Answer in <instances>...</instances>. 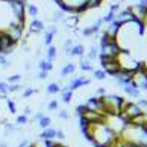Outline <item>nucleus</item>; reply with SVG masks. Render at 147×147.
Returning <instances> with one entry per match:
<instances>
[{"instance_id":"56","label":"nucleus","mask_w":147,"mask_h":147,"mask_svg":"<svg viewBox=\"0 0 147 147\" xmlns=\"http://www.w3.org/2000/svg\"><path fill=\"white\" fill-rule=\"evenodd\" d=\"M53 147H67V146H62V144H59V143H58V144L55 143V146H53Z\"/></svg>"},{"instance_id":"15","label":"nucleus","mask_w":147,"mask_h":147,"mask_svg":"<svg viewBox=\"0 0 147 147\" xmlns=\"http://www.w3.org/2000/svg\"><path fill=\"white\" fill-rule=\"evenodd\" d=\"M64 23H65V28H67V29L76 28V24L79 23V17H78V15H74V14H71L70 17H64Z\"/></svg>"},{"instance_id":"8","label":"nucleus","mask_w":147,"mask_h":147,"mask_svg":"<svg viewBox=\"0 0 147 147\" xmlns=\"http://www.w3.org/2000/svg\"><path fill=\"white\" fill-rule=\"evenodd\" d=\"M130 126H135V127H143L144 124H147V114L146 112H140L138 115H135L129 120V123Z\"/></svg>"},{"instance_id":"55","label":"nucleus","mask_w":147,"mask_h":147,"mask_svg":"<svg viewBox=\"0 0 147 147\" xmlns=\"http://www.w3.org/2000/svg\"><path fill=\"white\" fill-rule=\"evenodd\" d=\"M0 147H8V144L5 141H0Z\"/></svg>"},{"instance_id":"40","label":"nucleus","mask_w":147,"mask_h":147,"mask_svg":"<svg viewBox=\"0 0 147 147\" xmlns=\"http://www.w3.org/2000/svg\"><path fill=\"white\" fill-rule=\"evenodd\" d=\"M0 94H8V84L6 82H0Z\"/></svg>"},{"instance_id":"11","label":"nucleus","mask_w":147,"mask_h":147,"mask_svg":"<svg viewBox=\"0 0 147 147\" xmlns=\"http://www.w3.org/2000/svg\"><path fill=\"white\" fill-rule=\"evenodd\" d=\"M62 2L67 5L70 9H71V14H73L74 9H78L80 6H85L86 8V0H62Z\"/></svg>"},{"instance_id":"9","label":"nucleus","mask_w":147,"mask_h":147,"mask_svg":"<svg viewBox=\"0 0 147 147\" xmlns=\"http://www.w3.org/2000/svg\"><path fill=\"white\" fill-rule=\"evenodd\" d=\"M58 34V28L55 24H52L50 28H49L46 30V35H44V44L49 47V46H52V42H53V38H55V35Z\"/></svg>"},{"instance_id":"13","label":"nucleus","mask_w":147,"mask_h":147,"mask_svg":"<svg viewBox=\"0 0 147 147\" xmlns=\"http://www.w3.org/2000/svg\"><path fill=\"white\" fill-rule=\"evenodd\" d=\"M29 29H30V34H40V32L44 30V23H42L41 20H38V18H34Z\"/></svg>"},{"instance_id":"45","label":"nucleus","mask_w":147,"mask_h":147,"mask_svg":"<svg viewBox=\"0 0 147 147\" xmlns=\"http://www.w3.org/2000/svg\"><path fill=\"white\" fill-rule=\"evenodd\" d=\"M118 9H120V2H118V3H111L109 11H112V12H117Z\"/></svg>"},{"instance_id":"29","label":"nucleus","mask_w":147,"mask_h":147,"mask_svg":"<svg viewBox=\"0 0 147 147\" xmlns=\"http://www.w3.org/2000/svg\"><path fill=\"white\" fill-rule=\"evenodd\" d=\"M9 65H11V62H9L8 56H5V55H2V53H0V68L6 70V68H9Z\"/></svg>"},{"instance_id":"46","label":"nucleus","mask_w":147,"mask_h":147,"mask_svg":"<svg viewBox=\"0 0 147 147\" xmlns=\"http://www.w3.org/2000/svg\"><path fill=\"white\" fill-rule=\"evenodd\" d=\"M44 141V147H53L55 146V141L53 140H42Z\"/></svg>"},{"instance_id":"16","label":"nucleus","mask_w":147,"mask_h":147,"mask_svg":"<svg viewBox=\"0 0 147 147\" xmlns=\"http://www.w3.org/2000/svg\"><path fill=\"white\" fill-rule=\"evenodd\" d=\"M74 70H76V65L73 62H67L61 70V78H68L70 74L74 73Z\"/></svg>"},{"instance_id":"43","label":"nucleus","mask_w":147,"mask_h":147,"mask_svg":"<svg viewBox=\"0 0 147 147\" xmlns=\"http://www.w3.org/2000/svg\"><path fill=\"white\" fill-rule=\"evenodd\" d=\"M56 138L58 140H65V134H64V130L62 129H59V130H56Z\"/></svg>"},{"instance_id":"54","label":"nucleus","mask_w":147,"mask_h":147,"mask_svg":"<svg viewBox=\"0 0 147 147\" xmlns=\"http://www.w3.org/2000/svg\"><path fill=\"white\" fill-rule=\"evenodd\" d=\"M138 3H140V5H143V6H146V8H147V0H138Z\"/></svg>"},{"instance_id":"38","label":"nucleus","mask_w":147,"mask_h":147,"mask_svg":"<svg viewBox=\"0 0 147 147\" xmlns=\"http://www.w3.org/2000/svg\"><path fill=\"white\" fill-rule=\"evenodd\" d=\"M94 35V32H92V29L90 28V26H86V28H84V30H82V36H85V38H90V36H92Z\"/></svg>"},{"instance_id":"18","label":"nucleus","mask_w":147,"mask_h":147,"mask_svg":"<svg viewBox=\"0 0 147 147\" xmlns=\"http://www.w3.org/2000/svg\"><path fill=\"white\" fill-rule=\"evenodd\" d=\"M85 49L82 44H73V47L70 49V55L71 56H84Z\"/></svg>"},{"instance_id":"20","label":"nucleus","mask_w":147,"mask_h":147,"mask_svg":"<svg viewBox=\"0 0 147 147\" xmlns=\"http://www.w3.org/2000/svg\"><path fill=\"white\" fill-rule=\"evenodd\" d=\"M38 67H40L41 71H50V70L53 68V62L44 58V59H41V61L38 62Z\"/></svg>"},{"instance_id":"21","label":"nucleus","mask_w":147,"mask_h":147,"mask_svg":"<svg viewBox=\"0 0 147 147\" xmlns=\"http://www.w3.org/2000/svg\"><path fill=\"white\" fill-rule=\"evenodd\" d=\"M61 88H62V86L59 85V84L52 82V84H49L46 86V91L49 92V94H58V92H61Z\"/></svg>"},{"instance_id":"35","label":"nucleus","mask_w":147,"mask_h":147,"mask_svg":"<svg viewBox=\"0 0 147 147\" xmlns=\"http://www.w3.org/2000/svg\"><path fill=\"white\" fill-rule=\"evenodd\" d=\"M86 111H88V108H86L85 105H78V108H76V114H78L79 117H82Z\"/></svg>"},{"instance_id":"32","label":"nucleus","mask_w":147,"mask_h":147,"mask_svg":"<svg viewBox=\"0 0 147 147\" xmlns=\"http://www.w3.org/2000/svg\"><path fill=\"white\" fill-rule=\"evenodd\" d=\"M6 105H8V109H9L11 114H15V112H17V105H15V102H14V100L6 99Z\"/></svg>"},{"instance_id":"58","label":"nucleus","mask_w":147,"mask_h":147,"mask_svg":"<svg viewBox=\"0 0 147 147\" xmlns=\"http://www.w3.org/2000/svg\"><path fill=\"white\" fill-rule=\"evenodd\" d=\"M0 53H2V44H0Z\"/></svg>"},{"instance_id":"33","label":"nucleus","mask_w":147,"mask_h":147,"mask_svg":"<svg viewBox=\"0 0 147 147\" xmlns=\"http://www.w3.org/2000/svg\"><path fill=\"white\" fill-rule=\"evenodd\" d=\"M35 92H38V90H35V88H26L23 91V99H29L30 96L35 94Z\"/></svg>"},{"instance_id":"2","label":"nucleus","mask_w":147,"mask_h":147,"mask_svg":"<svg viewBox=\"0 0 147 147\" xmlns=\"http://www.w3.org/2000/svg\"><path fill=\"white\" fill-rule=\"evenodd\" d=\"M82 117L91 124V126L92 124H100V123H106L108 121V115H105L103 112H99V111H90L88 109Z\"/></svg>"},{"instance_id":"34","label":"nucleus","mask_w":147,"mask_h":147,"mask_svg":"<svg viewBox=\"0 0 147 147\" xmlns=\"http://www.w3.org/2000/svg\"><path fill=\"white\" fill-rule=\"evenodd\" d=\"M21 80V74H11L8 78V82L9 84H18Z\"/></svg>"},{"instance_id":"51","label":"nucleus","mask_w":147,"mask_h":147,"mask_svg":"<svg viewBox=\"0 0 147 147\" xmlns=\"http://www.w3.org/2000/svg\"><path fill=\"white\" fill-rule=\"evenodd\" d=\"M30 114H32V109H30V108H29V106L24 108V115L28 117V115H30Z\"/></svg>"},{"instance_id":"23","label":"nucleus","mask_w":147,"mask_h":147,"mask_svg":"<svg viewBox=\"0 0 147 147\" xmlns=\"http://www.w3.org/2000/svg\"><path fill=\"white\" fill-rule=\"evenodd\" d=\"M92 78L97 79V80H105L108 78V74L105 73V70H92Z\"/></svg>"},{"instance_id":"53","label":"nucleus","mask_w":147,"mask_h":147,"mask_svg":"<svg viewBox=\"0 0 147 147\" xmlns=\"http://www.w3.org/2000/svg\"><path fill=\"white\" fill-rule=\"evenodd\" d=\"M141 130H143V134H144L146 137H147V124H144V126L141 127Z\"/></svg>"},{"instance_id":"57","label":"nucleus","mask_w":147,"mask_h":147,"mask_svg":"<svg viewBox=\"0 0 147 147\" xmlns=\"http://www.w3.org/2000/svg\"><path fill=\"white\" fill-rule=\"evenodd\" d=\"M94 147H106V146H99V144H94Z\"/></svg>"},{"instance_id":"48","label":"nucleus","mask_w":147,"mask_h":147,"mask_svg":"<svg viewBox=\"0 0 147 147\" xmlns=\"http://www.w3.org/2000/svg\"><path fill=\"white\" fill-rule=\"evenodd\" d=\"M105 92H106L105 88H97L96 90V96H105Z\"/></svg>"},{"instance_id":"31","label":"nucleus","mask_w":147,"mask_h":147,"mask_svg":"<svg viewBox=\"0 0 147 147\" xmlns=\"http://www.w3.org/2000/svg\"><path fill=\"white\" fill-rule=\"evenodd\" d=\"M50 20H52V23H56V21H59V20H64V12H62V11H56V12H53Z\"/></svg>"},{"instance_id":"27","label":"nucleus","mask_w":147,"mask_h":147,"mask_svg":"<svg viewBox=\"0 0 147 147\" xmlns=\"http://www.w3.org/2000/svg\"><path fill=\"white\" fill-rule=\"evenodd\" d=\"M97 56H99V49H97L96 46H91L90 50H88V59L92 61V59H96Z\"/></svg>"},{"instance_id":"10","label":"nucleus","mask_w":147,"mask_h":147,"mask_svg":"<svg viewBox=\"0 0 147 147\" xmlns=\"http://www.w3.org/2000/svg\"><path fill=\"white\" fill-rule=\"evenodd\" d=\"M120 28H121V26H120L117 21L114 20V21H111V23H108V26L105 28V30H103V32H106L108 35H111V36L115 38L117 34H118V30H120Z\"/></svg>"},{"instance_id":"49","label":"nucleus","mask_w":147,"mask_h":147,"mask_svg":"<svg viewBox=\"0 0 147 147\" xmlns=\"http://www.w3.org/2000/svg\"><path fill=\"white\" fill-rule=\"evenodd\" d=\"M141 23H143V26H147V8H146V12H144V17L141 20Z\"/></svg>"},{"instance_id":"26","label":"nucleus","mask_w":147,"mask_h":147,"mask_svg":"<svg viewBox=\"0 0 147 147\" xmlns=\"http://www.w3.org/2000/svg\"><path fill=\"white\" fill-rule=\"evenodd\" d=\"M26 9H28V15H30L32 18H36L38 6H35V5H26Z\"/></svg>"},{"instance_id":"24","label":"nucleus","mask_w":147,"mask_h":147,"mask_svg":"<svg viewBox=\"0 0 147 147\" xmlns=\"http://www.w3.org/2000/svg\"><path fill=\"white\" fill-rule=\"evenodd\" d=\"M114 40H115L114 36L108 35L106 32H103V34L100 35V47H102V46H106V44H109V42H111V41H114Z\"/></svg>"},{"instance_id":"47","label":"nucleus","mask_w":147,"mask_h":147,"mask_svg":"<svg viewBox=\"0 0 147 147\" xmlns=\"http://www.w3.org/2000/svg\"><path fill=\"white\" fill-rule=\"evenodd\" d=\"M129 147H147L144 143H129Z\"/></svg>"},{"instance_id":"50","label":"nucleus","mask_w":147,"mask_h":147,"mask_svg":"<svg viewBox=\"0 0 147 147\" xmlns=\"http://www.w3.org/2000/svg\"><path fill=\"white\" fill-rule=\"evenodd\" d=\"M42 115H44L42 112H38V114H35V117H34V121H38V120H40Z\"/></svg>"},{"instance_id":"28","label":"nucleus","mask_w":147,"mask_h":147,"mask_svg":"<svg viewBox=\"0 0 147 147\" xmlns=\"http://www.w3.org/2000/svg\"><path fill=\"white\" fill-rule=\"evenodd\" d=\"M103 0H86V9H94V8H99L102 5Z\"/></svg>"},{"instance_id":"52","label":"nucleus","mask_w":147,"mask_h":147,"mask_svg":"<svg viewBox=\"0 0 147 147\" xmlns=\"http://www.w3.org/2000/svg\"><path fill=\"white\" fill-rule=\"evenodd\" d=\"M28 144H29L28 141H26V140H23V141H21V143L18 144V147H28Z\"/></svg>"},{"instance_id":"30","label":"nucleus","mask_w":147,"mask_h":147,"mask_svg":"<svg viewBox=\"0 0 147 147\" xmlns=\"http://www.w3.org/2000/svg\"><path fill=\"white\" fill-rule=\"evenodd\" d=\"M114 18H115V12H112V11H108V12L105 14V17H102L103 23H111V21H114Z\"/></svg>"},{"instance_id":"12","label":"nucleus","mask_w":147,"mask_h":147,"mask_svg":"<svg viewBox=\"0 0 147 147\" xmlns=\"http://www.w3.org/2000/svg\"><path fill=\"white\" fill-rule=\"evenodd\" d=\"M123 88V91L126 92L127 96H130V97H134V99H138V97L141 96V90H138V88H135V86H132V85H123L121 86Z\"/></svg>"},{"instance_id":"44","label":"nucleus","mask_w":147,"mask_h":147,"mask_svg":"<svg viewBox=\"0 0 147 147\" xmlns=\"http://www.w3.org/2000/svg\"><path fill=\"white\" fill-rule=\"evenodd\" d=\"M59 118H62V120H68V112L65 111V109H61V111H59Z\"/></svg>"},{"instance_id":"7","label":"nucleus","mask_w":147,"mask_h":147,"mask_svg":"<svg viewBox=\"0 0 147 147\" xmlns=\"http://www.w3.org/2000/svg\"><path fill=\"white\" fill-rule=\"evenodd\" d=\"M90 84H91V80L86 79V78H76V79L70 80L68 88L71 90V91H76V90L82 88V86H86V85H90Z\"/></svg>"},{"instance_id":"1","label":"nucleus","mask_w":147,"mask_h":147,"mask_svg":"<svg viewBox=\"0 0 147 147\" xmlns=\"http://www.w3.org/2000/svg\"><path fill=\"white\" fill-rule=\"evenodd\" d=\"M99 58H100V64H102V70H105L106 74L115 78V74L121 70V67H120V64L117 61V58H114V59L103 58V56H99Z\"/></svg>"},{"instance_id":"5","label":"nucleus","mask_w":147,"mask_h":147,"mask_svg":"<svg viewBox=\"0 0 147 147\" xmlns=\"http://www.w3.org/2000/svg\"><path fill=\"white\" fill-rule=\"evenodd\" d=\"M114 20H115L120 26L127 24V23H132V21H137V20H135V17L132 15V12H130L129 9H124V11H121V12L115 14V18H114Z\"/></svg>"},{"instance_id":"25","label":"nucleus","mask_w":147,"mask_h":147,"mask_svg":"<svg viewBox=\"0 0 147 147\" xmlns=\"http://www.w3.org/2000/svg\"><path fill=\"white\" fill-rule=\"evenodd\" d=\"M79 67H80L82 71H92V65L90 62V59H84V61H80Z\"/></svg>"},{"instance_id":"14","label":"nucleus","mask_w":147,"mask_h":147,"mask_svg":"<svg viewBox=\"0 0 147 147\" xmlns=\"http://www.w3.org/2000/svg\"><path fill=\"white\" fill-rule=\"evenodd\" d=\"M40 138H41V140H53V138H56V129L46 127V129L40 134Z\"/></svg>"},{"instance_id":"42","label":"nucleus","mask_w":147,"mask_h":147,"mask_svg":"<svg viewBox=\"0 0 147 147\" xmlns=\"http://www.w3.org/2000/svg\"><path fill=\"white\" fill-rule=\"evenodd\" d=\"M36 78H38V79H41V80H44V79L49 78V71H41V70H40V73L36 74Z\"/></svg>"},{"instance_id":"36","label":"nucleus","mask_w":147,"mask_h":147,"mask_svg":"<svg viewBox=\"0 0 147 147\" xmlns=\"http://www.w3.org/2000/svg\"><path fill=\"white\" fill-rule=\"evenodd\" d=\"M20 90H21L20 84H11V85H8V92H17Z\"/></svg>"},{"instance_id":"3","label":"nucleus","mask_w":147,"mask_h":147,"mask_svg":"<svg viewBox=\"0 0 147 147\" xmlns=\"http://www.w3.org/2000/svg\"><path fill=\"white\" fill-rule=\"evenodd\" d=\"M134 70H120V71L115 74V80H117V84L120 86H123V85H129L130 82H132V78H134Z\"/></svg>"},{"instance_id":"37","label":"nucleus","mask_w":147,"mask_h":147,"mask_svg":"<svg viewBox=\"0 0 147 147\" xmlns=\"http://www.w3.org/2000/svg\"><path fill=\"white\" fill-rule=\"evenodd\" d=\"M137 105L140 106V109H141V111L147 114V100H146V99H140Z\"/></svg>"},{"instance_id":"4","label":"nucleus","mask_w":147,"mask_h":147,"mask_svg":"<svg viewBox=\"0 0 147 147\" xmlns=\"http://www.w3.org/2000/svg\"><path fill=\"white\" fill-rule=\"evenodd\" d=\"M85 106L88 108L90 111H99V112H103V103H102L100 96H91V97H88V99H86Z\"/></svg>"},{"instance_id":"17","label":"nucleus","mask_w":147,"mask_h":147,"mask_svg":"<svg viewBox=\"0 0 147 147\" xmlns=\"http://www.w3.org/2000/svg\"><path fill=\"white\" fill-rule=\"evenodd\" d=\"M61 92H62V102L64 103H71L73 100V91L68 88V86H65V88H61Z\"/></svg>"},{"instance_id":"22","label":"nucleus","mask_w":147,"mask_h":147,"mask_svg":"<svg viewBox=\"0 0 147 147\" xmlns=\"http://www.w3.org/2000/svg\"><path fill=\"white\" fill-rule=\"evenodd\" d=\"M50 124H52V118H50V117H47V115H42L40 120H38V126L42 127V129L50 127Z\"/></svg>"},{"instance_id":"41","label":"nucleus","mask_w":147,"mask_h":147,"mask_svg":"<svg viewBox=\"0 0 147 147\" xmlns=\"http://www.w3.org/2000/svg\"><path fill=\"white\" fill-rule=\"evenodd\" d=\"M58 106H59L58 100H52L50 103H49V109L50 111H58Z\"/></svg>"},{"instance_id":"19","label":"nucleus","mask_w":147,"mask_h":147,"mask_svg":"<svg viewBox=\"0 0 147 147\" xmlns=\"http://www.w3.org/2000/svg\"><path fill=\"white\" fill-rule=\"evenodd\" d=\"M58 56V49L55 46H49L47 47V52H46V59H49V61H55Z\"/></svg>"},{"instance_id":"39","label":"nucleus","mask_w":147,"mask_h":147,"mask_svg":"<svg viewBox=\"0 0 147 147\" xmlns=\"http://www.w3.org/2000/svg\"><path fill=\"white\" fill-rule=\"evenodd\" d=\"M26 123H28V117H26L24 114H23V115H18V117H17V124H18V126H24Z\"/></svg>"},{"instance_id":"6","label":"nucleus","mask_w":147,"mask_h":147,"mask_svg":"<svg viewBox=\"0 0 147 147\" xmlns=\"http://www.w3.org/2000/svg\"><path fill=\"white\" fill-rule=\"evenodd\" d=\"M127 9L132 12L135 20L141 23V20H143V17H144V12H146V6H143V5H140V3H134V5H130Z\"/></svg>"}]
</instances>
